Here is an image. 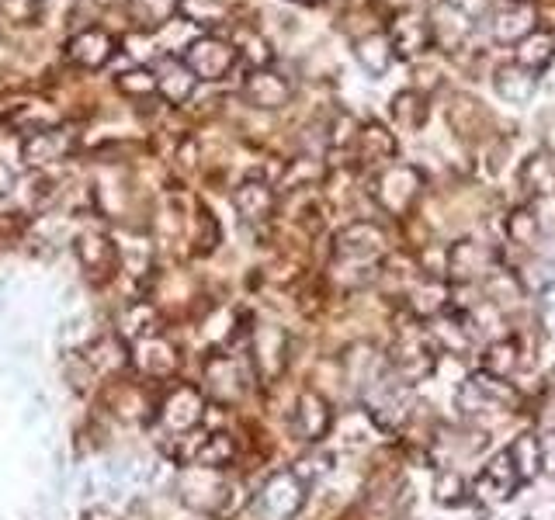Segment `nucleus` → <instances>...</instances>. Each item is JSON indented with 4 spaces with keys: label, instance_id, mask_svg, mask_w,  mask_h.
Returning <instances> with one entry per match:
<instances>
[{
    "label": "nucleus",
    "instance_id": "obj_1",
    "mask_svg": "<svg viewBox=\"0 0 555 520\" xmlns=\"http://www.w3.org/2000/svg\"><path fill=\"white\" fill-rule=\"evenodd\" d=\"M420 188H424V174L413 163H389L375 177V202L392 215H403L420 198Z\"/></svg>",
    "mask_w": 555,
    "mask_h": 520
},
{
    "label": "nucleus",
    "instance_id": "obj_2",
    "mask_svg": "<svg viewBox=\"0 0 555 520\" xmlns=\"http://www.w3.org/2000/svg\"><path fill=\"white\" fill-rule=\"evenodd\" d=\"M386 254V233L375 222H351L337 233V260L358 267H372Z\"/></svg>",
    "mask_w": 555,
    "mask_h": 520
},
{
    "label": "nucleus",
    "instance_id": "obj_3",
    "mask_svg": "<svg viewBox=\"0 0 555 520\" xmlns=\"http://www.w3.org/2000/svg\"><path fill=\"white\" fill-rule=\"evenodd\" d=\"M184 63L191 66L198 80H222L236 66V46L216 35H202L184 52Z\"/></svg>",
    "mask_w": 555,
    "mask_h": 520
},
{
    "label": "nucleus",
    "instance_id": "obj_4",
    "mask_svg": "<svg viewBox=\"0 0 555 520\" xmlns=\"http://www.w3.org/2000/svg\"><path fill=\"white\" fill-rule=\"evenodd\" d=\"M510 399H514V392H510V385L503 382V378H493V375H472L462 382V389H458V406H462L469 416H479V413H500L510 406Z\"/></svg>",
    "mask_w": 555,
    "mask_h": 520
},
{
    "label": "nucleus",
    "instance_id": "obj_5",
    "mask_svg": "<svg viewBox=\"0 0 555 520\" xmlns=\"http://www.w3.org/2000/svg\"><path fill=\"white\" fill-rule=\"evenodd\" d=\"M531 32H538V11L528 0H510L493 11L490 18V35L500 46H521Z\"/></svg>",
    "mask_w": 555,
    "mask_h": 520
},
{
    "label": "nucleus",
    "instance_id": "obj_6",
    "mask_svg": "<svg viewBox=\"0 0 555 520\" xmlns=\"http://www.w3.org/2000/svg\"><path fill=\"white\" fill-rule=\"evenodd\" d=\"M389 42H392V49H396L399 59H417L420 52H424L434 42L431 14H424V11L392 14V21H389Z\"/></svg>",
    "mask_w": 555,
    "mask_h": 520
},
{
    "label": "nucleus",
    "instance_id": "obj_7",
    "mask_svg": "<svg viewBox=\"0 0 555 520\" xmlns=\"http://www.w3.org/2000/svg\"><path fill=\"white\" fill-rule=\"evenodd\" d=\"M493 250L479 240H458L448 247V278L458 285H469V281L490 278L493 274Z\"/></svg>",
    "mask_w": 555,
    "mask_h": 520
},
{
    "label": "nucleus",
    "instance_id": "obj_8",
    "mask_svg": "<svg viewBox=\"0 0 555 520\" xmlns=\"http://www.w3.org/2000/svg\"><path fill=\"white\" fill-rule=\"evenodd\" d=\"M306 503V482L299 479L295 472H278L268 479L261 493V507L268 510L275 520H292Z\"/></svg>",
    "mask_w": 555,
    "mask_h": 520
},
{
    "label": "nucleus",
    "instance_id": "obj_9",
    "mask_svg": "<svg viewBox=\"0 0 555 520\" xmlns=\"http://www.w3.org/2000/svg\"><path fill=\"white\" fill-rule=\"evenodd\" d=\"M202 410H205V399L195 385H174L167 392L160 416H164V423L174 434H188V430H195L202 423Z\"/></svg>",
    "mask_w": 555,
    "mask_h": 520
},
{
    "label": "nucleus",
    "instance_id": "obj_10",
    "mask_svg": "<svg viewBox=\"0 0 555 520\" xmlns=\"http://www.w3.org/2000/svg\"><path fill=\"white\" fill-rule=\"evenodd\" d=\"M431 32H434V42H438L444 52H458L472 32L469 11L451 4V0H441V4L431 11Z\"/></svg>",
    "mask_w": 555,
    "mask_h": 520
},
{
    "label": "nucleus",
    "instance_id": "obj_11",
    "mask_svg": "<svg viewBox=\"0 0 555 520\" xmlns=\"http://www.w3.org/2000/svg\"><path fill=\"white\" fill-rule=\"evenodd\" d=\"M243 98L261 111H278L292 101V84L278 70H254L243 84Z\"/></svg>",
    "mask_w": 555,
    "mask_h": 520
},
{
    "label": "nucleus",
    "instance_id": "obj_12",
    "mask_svg": "<svg viewBox=\"0 0 555 520\" xmlns=\"http://www.w3.org/2000/svg\"><path fill=\"white\" fill-rule=\"evenodd\" d=\"M517 486H521V475H517L507 451H500V455L490 458V462L483 465V472H479L476 496L483 503H500V500H507V496H514Z\"/></svg>",
    "mask_w": 555,
    "mask_h": 520
},
{
    "label": "nucleus",
    "instance_id": "obj_13",
    "mask_svg": "<svg viewBox=\"0 0 555 520\" xmlns=\"http://www.w3.org/2000/svg\"><path fill=\"white\" fill-rule=\"evenodd\" d=\"M392 371L403 382H420L434 371V354H427V340L420 333L396 340V354H392Z\"/></svg>",
    "mask_w": 555,
    "mask_h": 520
},
{
    "label": "nucleus",
    "instance_id": "obj_14",
    "mask_svg": "<svg viewBox=\"0 0 555 520\" xmlns=\"http://www.w3.org/2000/svg\"><path fill=\"white\" fill-rule=\"evenodd\" d=\"M288 361V337L278 326H261L254 330V364L264 378H278Z\"/></svg>",
    "mask_w": 555,
    "mask_h": 520
},
{
    "label": "nucleus",
    "instance_id": "obj_15",
    "mask_svg": "<svg viewBox=\"0 0 555 520\" xmlns=\"http://www.w3.org/2000/svg\"><path fill=\"white\" fill-rule=\"evenodd\" d=\"M70 150H73L70 129H39L25 139L21 156H25V163H32V167H46V163H53V160H63Z\"/></svg>",
    "mask_w": 555,
    "mask_h": 520
},
{
    "label": "nucleus",
    "instance_id": "obj_16",
    "mask_svg": "<svg viewBox=\"0 0 555 520\" xmlns=\"http://www.w3.org/2000/svg\"><path fill=\"white\" fill-rule=\"evenodd\" d=\"M354 59L361 63V70L372 80L386 77L392 59H396V49L389 42V32H365L354 39Z\"/></svg>",
    "mask_w": 555,
    "mask_h": 520
},
{
    "label": "nucleus",
    "instance_id": "obj_17",
    "mask_svg": "<svg viewBox=\"0 0 555 520\" xmlns=\"http://www.w3.org/2000/svg\"><path fill=\"white\" fill-rule=\"evenodd\" d=\"M333 423V413L327 406V399L320 392H302L299 406H295V430L302 434V441H323Z\"/></svg>",
    "mask_w": 555,
    "mask_h": 520
},
{
    "label": "nucleus",
    "instance_id": "obj_18",
    "mask_svg": "<svg viewBox=\"0 0 555 520\" xmlns=\"http://www.w3.org/2000/svg\"><path fill=\"white\" fill-rule=\"evenodd\" d=\"M493 87H497V94L507 104H528L538 91V73L524 70V66L514 59V63L497 66V73H493Z\"/></svg>",
    "mask_w": 555,
    "mask_h": 520
},
{
    "label": "nucleus",
    "instance_id": "obj_19",
    "mask_svg": "<svg viewBox=\"0 0 555 520\" xmlns=\"http://www.w3.org/2000/svg\"><path fill=\"white\" fill-rule=\"evenodd\" d=\"M111 52H115V39L108 32H101V28H87L84 35H77L66 46V56L77 66H84V70H101L111 59Z\"/></svg>",
    "mask_w": 555,
    "mask_h": 520
},
{
    "label": "nucleus",
    "instance_id": "obj_20",
    "mask_svg": "<svg viewBox=\"0 0 555 520\" xmlns=\"http://www.w3.org/2000/svg\"><path fill=\"white\" fill-rule=\"evenodd\" d=\"M198 77L191 73V66L184 59H160L157 66V91L164 94L170 104H184L195 94Z\"/></svg>",
    "mask_w": 555,
    "mask_h": 520
},
{
    "label": "nucleus",
    "instance_id": "obj_21",
    "mask_svg": "<svg viewBox=\"0 0 555 520\" xmlns=\"http://www.w3.org/2000/svg\"><path fill=\"white\" fill-rule=\"evenodd\" d=\"M389 115H392V122H396V129L420 132L427 125V115H431V108H427V94H420V91H399V94H392Z\"/></svg>",
    "mask_w": 555,
    "mask_h": 520
},
{
    "label": "nucleus",
    "instance_id": "obj_22",
    "mask_svg": "<svg viewBox=\"0 0 555 520\" xmlns=\"http://www.w3.org/2000/svg\"><path fill=\"white\" fill-rule=\"evenodd\" d=\"M233 205H236V212L250 222L268 219L271 208H275V191H271L264 181H243L240 188L233 191Z\"/></svg>",
    "mask_w": 555,
    "mask_h": 520
},
{
    "label": "nucleus",
    "instance_id": "obj_23",
    "mask_svg": "<svg viewBox=\"0 0 555 520\" xmlns=\"http://www.w3.org/2000/svg\"><path fill=\"white\" fill-rule=\"evenodd\" d=\"M507 455L514 462L517 475H521V482H531L545 468V448L538 434H517V441L507 448Z\"/></svg>",
    "mask_w": 555,
    "mask_h": 520
},
{
    "label": "nucleus",
    "instance_id": "obj_24",
    "mask_svg": "<svg viewBox=\"0 0 555 520\" xmlns=\"http://www.w3.org/2000/svg\"><path fill=\"white\" fill-rule=\"evenodd\" d=\"M358 156L365 163H386L396 156V136L386 129V125H379V122H368V125H361V132H358Z\"/></svg>",
    "mask_w": 555,
    "mask_h": 520
},
{
    "label": "nucleus",
    "instance_id": "obj_25",
    "mask_svg": "<svg viewBox=\"0 0 555 520\" xmlns=\"http://www.w3.org/2000/svg\"><path fill=\"white\" fill-rule=\"evenodd\" d=\"M448 122L462 139H472V136H483V125L490 122V115H486L483 104L462 94V98H455V104H448Z\"/></svg>",
    "mask_w": 555,
    "mask_h": 520
},
{
    "label": "nucleus",
    "instance_id": "obj_26",
    "mask_svg": "<svg viewBox=\"0 0 555 520\" xmlns=\"http://www.w3.org/2000/svg\"><path fill=\"white\" fill-rule=\"evenodd\" d=\"M80 260H84V267L91 271L94 281H105L108 274H115V247L105 240V236L91 233L80 240Z\"/></svg>",
    "mask_w": 555,
    "mask_h": 520
},
{
    "label": "nucleus",
    "instance_id": "obj_27",
    "mask_svg": "<svg viewBox=\"0 0 555 520\" xmlns=\"http://www.w3.org/2000/svg\"><path fill=\"white\" fill-rule=\"evenodd\" d=\"M177 11H181V0H129V18L136 21L143 32L164 28Z\"/></svg>",
    "mask_w": 555,
    "mask_h": 520
},
{
    "label": "nucleus",
    "instance_id": "obj_28",
    "mask_svg": "<svg viewBox=\"0 0 555 520\" xmlns=\"http://www.w3.org/2000/svg\"><path fill=\"white\" fill-rule=\"evenodd\" d=\"M552 59H555V35L545 32V28L531 32L528 39L517 46V63H521L524 70H531V73H542Z\"/></svg>",
    "mask_w": 555,
    "mask_h": 520
},
{
    "label": "nucleus",
    "instance_id": "obj_29",
    "mask_svg": "<svg viewBox=\"0 0 555 520\" xmlns=\"http://www.w3.org/2000/svg\"><path fill=\"white\" fill-rule=\"evenodd\" d=\"M521 184L531 195H552L555 191V160L545 153H531L521 167Z\"/></svg>",
    "mask_w": 555,
    "mask_h": 520
},
{
    "label": "nucleus",
    "instance_id": "obj_30",
    "mask_svg": "<svg viewBox=\"0 0 555 520\" xmlns=\"http://www.w3.org/2000/svg\"><path fill=\"white\" fill-rule=\"evenodd\" d=\"M517 364H521V347H517V340H507V337L493 340L483 354V371L493 378H510L517 371Z\"/></svg>",
    "mask_w": 555,
    "mask_h": 520
},
{
    "label": "nucleus",
    "instance_id": "obj_31",
    "mask_svg": "<svg viewBox=\"0 0 555 520\" xmlns=\"http://www.w3.org/2000/svg\"><path fill=\"white\" fill-rule=\"evenodd\" d=\"M205 382H209L222 399H236L240 396V389H243L240 375H236V364L229 358H222V354L209 358V364H205Z\"/></svg>",
    "mask_w": 555,
    "mask_h": 520
},
{
    "label": "nucleus",
    "instance_id": "obj_32",
    "mask_svg": "<svg viewBox=\"0 0 555 520\" xmlns=\"http://www.w3.org/2000/svg\"><path fill=\"white\" fill-rule=\"evenodd\" d=\"M434 344L441 347V351H451V354H465L472 347V333H469V326H462L458 319H448V316H441V319H434Z\"/></svg>",
    "mask_w": 555,
    "mask_h": 520
},
{
    "label": "nucleus",
    "instance_id": "obj_33",
    "mask_svg": "<svg viewBox=\"0 0 555 520\" xmlns=\"http://www.w3.org/2000/svg\"><path fill=\"white\" fill-rule=\"evenodd\" d=\"M236 455V444L229 434H212V437H202V444H198L195 451V465L202 468H222L229 465Z\"/></svg>",
    "mask_w": 555,
    "mask_h": 520
},
{
    "label": "nucleus",
    "instance_id": "obj_34",
    "mask_svg": "<svg viewBox=\"0 0 555 520\" xmlns=\"http://www.w3.org/2000/svg\"><path fill=\"white\" fill-rule=\"evenodd\" d=\"M503 229H507V240L517 243V247H535L538 243V215L531 208H514Z\"/></svg>",
    "mask_w": 555,
    "mask_h": 520
},
{
    "label": "nucleus",
    "instance_id": "obj_35",
    "mask_svg": "<svg viewBox=\"0 0 555 520\" xmlns=\"http://www.w3.org/2000/svg\"><path fill=\"white\" fill-rule=\"evenodd\" d=\"M434 500L441 503V507H458V503H465V496H469V486H465V479L458 472H451V468H444V472L434 475Z\"/></svg>",
    "mask_w": 555,
    "mask_h": 520
},
{
    "label": "nucleus",
    "instance_id": "obj_36",
    "mask_svg": "<svg viewBox=\"0 0 555 520\" xmlns=\"http://www.w3.org/2000/svg\"><path fill=\"white\" fill-rule=\"evenodd\" d=\"M143 368L150 371V375H167V371H174V364H177V354H174V347L167 344V340H160V337H150L143 344Z\"/></svg>",
    "mask_w": 555,
    "mask_h": 520
},
{
    "label": "nucleus",
    "instance_id": "obj_37",
    "mask_svg": "<svg viewBox=\"0 0 555 520\" xmlns=\"http://www.w3.org/2000/svg\"><path fill=\"white\" fill-rule=\"evenodd\" d=\"M413 309H417V316H438V312L444 309V295H448V288L441 285V281H424V285L413 288Z\"/></svg>",
    "mask_w": 555,
    "mask_h": 520
},
{
    "label": "nucleus",
    "instance_id": "obj_38",
    "mask_svg": "<svg viewBox=\"0 0 555 520\" xmlns=\"http://www.w3.org/2000/svg\"><path fill=\"white\" fill-rule=\"evenodd\" d=\"M118 84V91L122 94H132V98H146V94H157V73H150V70H125L122 77L115 80Z\"/></svg>",
    "mask_w": 555,
    "mask_h": 520
},
{
    "label": "nucleus",
    "instance_id": "obj_39",
    "mask_svg": "<svg viewBox=\"0 0 555 520\" xmlns=\"http://www.w3.org/2000/svg\"><path fill=\"white\" fill-rule=\"evenodd\" d=\"M181 11L188 21H195V25H219L222 21V4L219 0H181Z\"/></svg>",
    "mask_w": 555,
    "mask_h": 520
},
{
    "label": "nucleus",
    "instance_id": "obj_40",
    "mask_svg": "<svg viewBox=\"0 0 555 520\" xmlns=\"http://www.w3.org/2000/svg\"><path fill=\"white\" fill-rule=\"evenodd\" d=\"M358 132H361V125L354 122V115H347V111H340L337 118H333V125H330V146H354L358 143Z\"/></svg>",
    "mask_w": 555,
    "mask_h": 520
},
{
    "label": "nucleus",
    "instance_id": "obj_41",
    "mask_svg": "<svg viewBox=\"0 0 555 520\" xmlns=\"http://www.w3.org/2000/svg\"><path fill=\"white\" fill-rule=\"evenodd\" d=\"M389 14H406V11H424L427 0H382Z\"/></svg>",
    "mask_w": 555,
    "mask_h": 520
},
{
    "label": "nucleus",
    "instance_id": "obj_42",
    "mask_svg": "<svg viewBox=\"0 0 555 520\" xmlns=\"http://www.w3.org/2000/svg\"><path fill=\"white\" fill-rule=\"evenodd\" d=\"M87 520H108V514H101V510H94V514L87 517Z\"/></svg>",
    "mask_w": 555,
    "mask_h": 520
},
{
    "label": "nucleus",
    "instance_id": "obj_43",
    "mask_svg": "<svg viewBox=\"0 0 555 520\" xmlns=\"http://www.w3.org/2000/svg\"><path fill=\"white\" fill-rule=\"evenodd\" d=\"M292 4H320V0H292Z\"/></svg>",
    "mask_w": 555,
    "mask_h": 520
}]
</instances>
